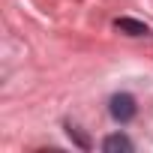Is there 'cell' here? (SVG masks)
<instances>
[{
	"instance_id": "obj_1",
	"label": "cell",
	"mask_w": 153,
	"mask_h": 153,
	"mask_svg": "<svg viewBox=\"0 0 153 153\" xmlns=\"http://www.w3.org/2000/svg\"><path fill=\"white\" fill-rule=\"evenodd\" d=\"M108 111H111V117H114L117 123H129V120L135 117L138 105H135V99H132L129 93H114L111 102H108Z\"/></svg>"
},
{
	"instance_id": "obj_4",
	"label": "cell",
	"mask_w": 153,
	"mask_h": 153,
	"mask_svg": "<svg viewBox=\"0 0 153 153\" xmlns=\"http://www.w3.org/2000/svg\"><path fill=\"white\" fill-rule=\"evenodd\" d=\"M66 132H69V138H72L75 144H78V147H84V150L90 147V141H87V138H84V135H81L78 129H75V126H66Z\"/></svg>"
},
{
	"instance_id": "obj_3",
	"label": "cell",
	"mask_w": 153,
	"mask_h": 153,
	"mask_svg": "<svg viewBox=\"0 0 153 153\" xmlns=\"http://www.w3.org/2000/svg\"><path fill=\"white\" fill-rule=\"evenodd\" d=\"M102 150L105 153H132V141L123 135V132H114L102 141Z\"/></svg>"
},
{
	"instance_id": "obj_2",
	"label": "cell",
	"mask_w": 153,
	"mask_h": 153,
	"mask_svg": "<svg viewBox=\"0 0 153 153\" xmlns=\"http://www.w3.org/2000/svg\"><path fill=\"white\" fill-rule=\"evenodd\" d=\"M114 27L120 30V33H126V36H150V27L144 24V21H138V18H117L114 21Z\"/></svg>"
}]
</instances>
